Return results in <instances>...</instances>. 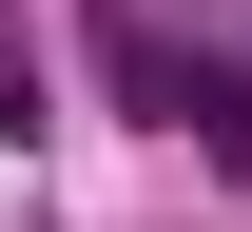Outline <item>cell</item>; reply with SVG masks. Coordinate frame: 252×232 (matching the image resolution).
<instances>
[{"label": "cell", "mask_w": 252, "mask_h": 232, "mask_svg": "<svg viewBox=\"0 0 252 232\" xmlns=\"http://www.w3.org/2000/svg\"><path fill=\"white\" fill-rule=\"evenodd\" d=\"M97 58H117V97L156 135H214V155L252 174V58H214V39H175L156 0H97Z\"/></svg>", "instance_id": "6da1fadb"}]
</instances>
